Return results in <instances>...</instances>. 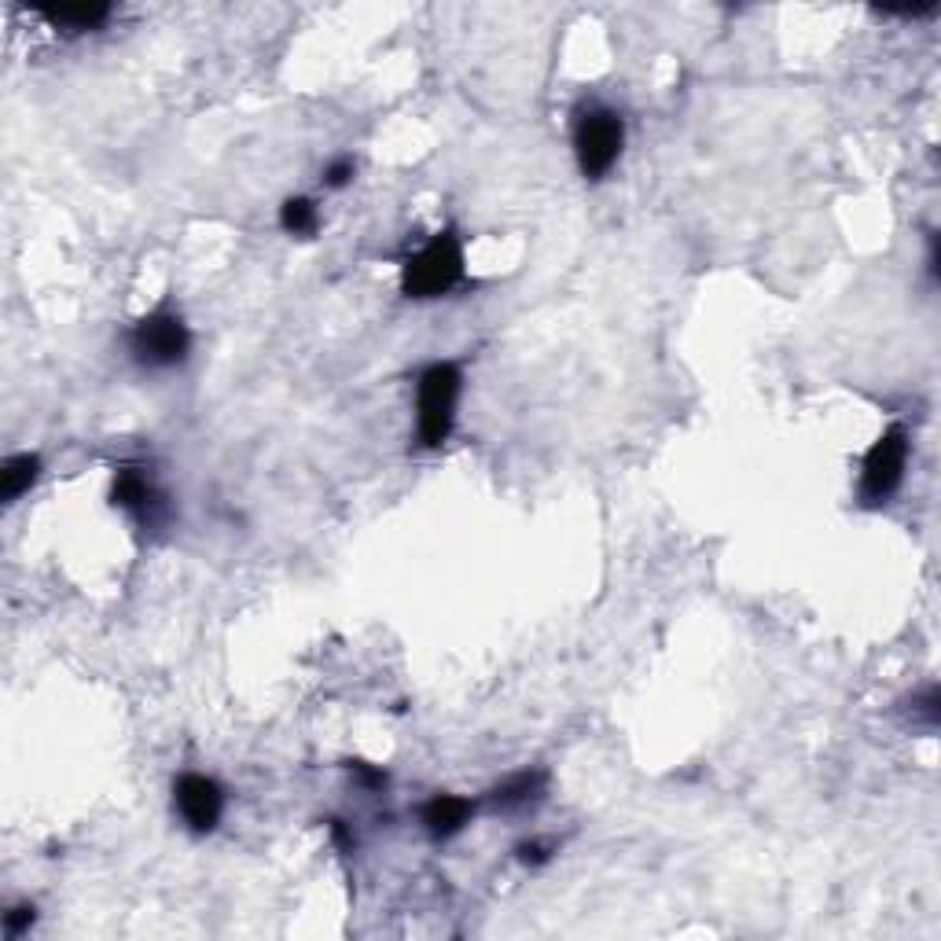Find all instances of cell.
<instances>
[{"label":"cell","instance_id":"6da1fadb","mask_svg":"<svg viewBox=\"0 0 941 941\" xmlns=\"http://www.w3.org/2000/svg\"><path fill=\"white\" fill-rule=\"evenodd\" d=\"M461 276H464L461 240H456L453 232H438L420 254L409 257L405 268H401V290H405L409 298H438L461 284Z\"/></svg>","mask_w":941,"mask_h":941},{"label":"cell","instance_id":"7a4b0ae2","mask_svg":"<svg viewBox=\"0 0 941 941\" xmlns=\"http://www.w3.org/2000/svg\"><path fill=\"white\" fill-rule=\"evenodd\" d=\"M129 353L148 368H177L192 353V331H188V324L177 313L159 309L133 324Z\"/></svg>","mask_w":941,"mask_h":941},{"label":"cell","instance_id":"3957f363","mask_svg":"<svg viewBox=\"0 0 941 941\" xmlns=\"http://www.w3.org/2000/svg\"><path fill=\"white\" fill-rule=\"evenodd\" d=\"M461 368L456 364H431L420 376V442L427 450L450 438L456 420V401H461Z\"/></svg>","mask_w":941,"mask_h":941},{"label":"cell","instance_id":"277c9868","mask_svg":"<svg viewBox=\"0 0 941 941\" xmlns=\"http://www.w3.org/2000/svg\"><path fill=\"white\" fill-rule=\"evenodd\" d=\"M622 144H625L622 115H614V110H607V107H592L578 118L574 155H578L581 173H585L589 181H600V177L618 162Z\"/></svg>","mask_w":941,"mask_h":941},{"label":"cell","instance_id":"5b68a950","mask_svg":"<svg viewBox=\"0 0 941 941\" xmlns=\"http://www.w3.org/2000/svg\"><path fill=\"white\" fill-rule=\"evenodd\" d=\"M905 464H909V434H905V427H894L882 434L865 456V467H860V497L868 504H882L887 497H894V489H898L905 478Z\"/></svg>","mask_w":941,"mask_h":941},{"label":"cell","instance_id":"8992f818","mask_svg":"<svg viewBox=\"0 0 941 941\" xmlns=\"http://www.w3.org/2000/svg\"><path fill=\"white\" fill-rule=\"evenodd\" d=\"M177 810H181L184 824L192 827L195 835H210L221 824V813H225V794L210 776H199V772H188V776L177 780Z\"/></svg>","mask_w":941,"mask_h":941},{"label":"cell","instance_id":"52a82bcc","mask_svg":"<svg viewBox=\"0 0 941 941\" xmlns=\"http://www.w3.org/2000/svg\"><path fill=\"white\" fill-rule=\"evenodd\" d=\"M475 805L467 799H456V794H438L423 805V827L431 832V838H453L461 827L470 821Z\"/></svg>","mask_w":941,"mask_h":941},{"label":"cell","instance_id":"ba28073f","mask_svg":"<svg viewBox=\"0 0 941 941\" xmlns=\"http://www.w3.org/2000/svg\"><path fill=\"white\" fill-rule=\"evenodd\" d=\"M115 504L133 515H140V519H151V508L159 500H155V486L137 467H121L115 475Z\"/></svg>","mask_w":941,"mask_h":941},{"label":"cell","instance_id":"9c48e42d","mask_svg":"<svg viewBox=\"0 0 941 941\" xmlns=\"http://www.w3.org/2000/svg\"><path fill=\"white\" fill-rule=\"evenodd\" d=\"M41 475V461L30 453H19V456H8L4 467H0V497H4V504L19 500L22 493H27L33 482H38Z\"/></svg>","mask_w":941,"mask_h":941},{"label":"cell","instance_id":"30bf717a","mask_svg":"<svg viewBox=\"0 0 941 941\" xmlns=\"http://www.w3.org/2000/svg\"><path fill=\"white\" fill-rule=\"evenodd\" d=\"M541 787H544V772H519V776H511L508 783H500V787L493 791V805L515 810V805L530 802Z\"/></svg>","mask_w":941,"mask_h":941},{"label":"cell","instance_id":"8fae6325","mask_svg":"<svg viewBox=\"0 0 941 941\" xmlns=\"http://www.w3.org/2000/svg\"><path fill=\"white\" fill-rule=\"evenodd\" d=\"M110 15L107 4H60L44 8V19H52L55 27H74V30H93Z\"/></svg>","mask_w":941,"mask_h":941},{"label":"cell","instance_id":"7c38bea8","mask_svg":"<svg viewBox=\"0 0 941 941\" xmlns=\"http://www.w3.org/2000/svg\"><path fill=\"white\" fill-rule=\"evenodd\" d=\"M279 225L290 235H313L317 232V203L313 199H287L279 207Z\"/></svg>","mask_w":941,"mask_h":941},{"label":"cell","instance_id":"4fadbf2b","mask_svg":"<svg viewBox=\"0 0 941 941\" xmlns=\"http://www.w3.org/2000/svg\"><path fill=\"white\" fill-rule=\"evenodd\" d=\"M33 920H38V916H33V905H15V909H8L4 912V938L27 934L33 927Z\"/></svg>","mask_w":941,"mask_h":941},{"label":"cell","instance_id":"5bb4252c","mask_svg":"<svg viewBox=\"0 0 941 941\" xmlns=\"http://www.w3.org/2000/svg\"><path fill=\"white\" fill-rule=\"evenodd\" d=\"M353 177V159H335L328 170H324V184L328 188H346Z\"/></svg>","mask_w":941,"mask_h":941},{"label":"cell","instance_id":"9a60e30c","mask_svg":"<svg viewBox=\"0 0 941 941\" xmlns=\"http://www.w3.org/2000/svg\"><path fill=\"white\" fill-rule=\"evenodd\" d=\"M548 857H552V849H548L544 843H522L519 846V860H522V865H530V868L544 865Z\"/></svg>","mask_w":941,"mask_h":941},{"label":"cell","instance_id":"2e32d148","mask_svg":"<svg viewBox=\"0 0 941 941\" xmlns=\"http://www.w3.org/2000/svg\"><path fill=\"white\" fill-rule=\"evenodd\" d=\"M350 772H357V780H361L364 787H383V783H387V772L364 765V761H350Z\"/></svg>","mask_w":941,"mask_h":941}]
</instances>
